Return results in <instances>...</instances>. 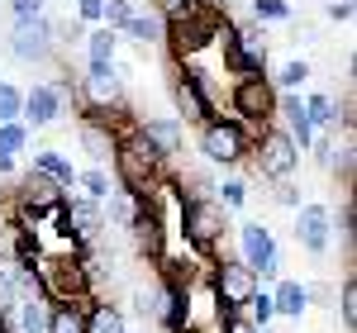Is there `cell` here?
<instances>
[{"label": "cell", "instance_id": "obj_12", "mask_svg": "<svg viewBox=\"0 0 357 333\" xmlns=\"http://www.w3.org/2000/svg\"><path fill=\"white\" fill-rule=\"evenodd\" d=\"M62 200H67V191H62L57 181L38 176V171H29L24 181H20V191H15V200H10V215H20V219L38 224L43 215H53Z\"/></svg>", "mask_w": 357, "mask_h": 333}, {"label": "cell", "instance_id": "obj_4", "mask_svg": "<svg viewBox=\"0 0 357 333\" xmlns=\"http://www.w3.org/2000/svg\"><path fill=\"white\" fill-rule=\"evenodd\" d=\"M205 281H210V300H215V324L224 314H238L248 305V295L262 286L252 267H243L238 257H215L205 262Z\"/></svg>", "mask_w": 357, "mask_h": 333}, {"label": "cell", "instance_id": "obj_24", "mask_svg": "<svg viewBox=\"0 0 357 333\" xmlns=\"http://www.w3.org/2000/svg\"><path fill=\"white\" fill-rule=\"evenodd\" d=\"M119 38H129V43H143V48H153V43H162V20H158V15H143V10H138L134 20L119 29Z\"/></svg>", "mask_w": 357, "mask_h": 333}, {"label": "cell", "instance_id": "obj_18", "mask_svg": "<svg viewBox=\"0 0 357 333\" xmlns=\"http://www.w3.org/2000/svg\"><path fill=\"white\" fill-rule=\"evenodd\" d=\"M29 171H38V176L57 181L62 191H72V186H77V166H72L67 153H57V148H33V166H29Z\"/></svg>", "mask_w": 357, "mask_h": 333}, {"label": "cell", "instance_id": "obj_7", "mask_svg": "<svg viewBox=\"0 0 357 333\" xmlns=\"http://www.w3.org/2000/svg\"><path fill=\"white\" fill-rule=\"evenodd\" d=\"M82 100V91L72 77H57V82H38L24 91V129H53L57 119L67 114V105H77Z\"/></svg>", "mask_w": 357, "mask_h": 333}, {"label": "cell", "instance_id": "obj_36", "mask_svg": "<svg viewBox=\"0 0 357 333\" xmlns=\"http://www.w3.org/2000/svg\"><path fill=\"white\" fill-rule=\"evenodd\" d=\"M281 20H291L286 0H252V24H281Z\"/></svg>", "mask_w": 357, "mask_h": 333}, {"label": "cell", "instance_id": "obj_37", "mask_svg": "<svg viewBox=\"0 0 357 333\" xmlns=\"http://www.w3.org/2000/svg\"><path fill=\"white\" fill-rule=\"evenodd\" d=\"M100 15H105V0H77V24H100Z\"/></svg>", "mask_w": 357, "mask_h": 333}, {"label": "cell", "instance_id": "obj_17", "mask_svg": "<svg viewBox=\"0 0 357 333\" xmlns=\"http://www.w3.org/2000/svg\"><path fill=\"white\" fill-rule=\"evenodd\" d=\"M148 195L143 191H129V186H110V195L100 200V215L114 224V229H134V219L143 215Z\"/></svg>", "mask_w": 357, "mask_h": 333}, {"label": "cell", "instance_id": "obj_31", "mask_svg": "<svg viewBox=\"0 0 357 333\" xmlns=\"http://www.w3.org/2000/svg\"><path fill=\"white\" fill-rule=\"evenodd\" d=\"M338 319H343L348 333H357V277H343V291H338Z\"/></svg>", "mask_w": 357, "mask_h": 333}, {"label": "cell", "instance_id": "obj_25", "mask_svg": "<svg viewBox=\"0 0 357 333\" xmlns=\"http://www.w3.org/2000/svg\"><path fill=\"white\" fill-rule=\"evenodd\" d=\"M238 314H243V319H248V324H252V329H272V324H276V305H272V291H262V286H257V291L248 295V305L238 309Z\"/></svg>", "mask_w": 357, "mask_h": 333}, {"label": "cell", "instance_id": "obj_22", "mask_svg": "<svg viewBox=\"0 0 357 333\" xmlns=\"http://www.w3.org/2000/svg\"><path fill=\"white\" fill-rule=\"evenodd\" d=\"M86 333H129V319L110 300H86Z\"/></svg>", "mask_w": 357, "mask_h": 333}, {"label": "cell", "instance_id": "obj_11", "mask_svg": "<svg viewBox=\"0 0 357 333\" xmlns=\"http://www.w3.org/2000/svg\"><path fill=\"white\" fill-rule=\"evenodd\" d=\"M238 229V262L257 272V281L281 277V248H276V233L262 219H243L234 224Z\"/></svg>", "mask_w": 357, "mask_h": 333}, {"label": "cell", "instance_id": "obj_9", "mask_svg": "<svg viewBox=\"0 0 357 333\" xmlns=\"http://www.w3.org/2000/svg\"><path fill=\"white\" fill-rule=\"evenodd\" d=\"M220 15L224 10H195V15L176 20V24H162V43H167V53H172V62H195V53H205L215 43Z\"/></svg>", "mask_w": 357, "mask_h": 333}, {"label": "cell", "instance_id": "obj_2", "mask_svg": "<svg viewBox=\"0 0 357 333\" xmlns=\"http://www.w3.org/2000/svg\"><path fill=\"white\" fill-rule=\"evenodd\" d=\"M110 162H114V186H129V191H143V195H153V186L167 176V162L153 153V143L138 134V124H129L119 134Z\"/></svg>", "mask_w": 357, "mask_h": 333}, {"label": "cell", "instance_id": "obj_19", "mask_svg": "<svg viewBox=\"0 0 357 333\" xmlns=\"http://www.w3.org/2000/svg\"><path fill=\"white\" fill-rule=\"evenodd\" d=\"M43 333H86V300H48Z\"/></svg>", "mask_w": 357, "mask_h": 333}, {"label": "cell", "instance_id": "obj_44", "mask_svg": "<svg viewBox=\"0 0 357 333\" xmlns=\"http://www.w3.org/2000/svg\"><path fill=\"white\" fill-rule=\"evenodd\" d=\"M200 5H205V10H224L229 0H200Z\"/></svg>", "mask_w": 357, "mask_h": 333}, {"label": "cell", "instance_id": "obj_41", "mask_svg": "<svg viewBox=\"0 0 357 333\" xmlns=\"http://www.w3.org/2000/svg\"><path fill=\"white\" fill-rule=\"evenodd\" d=\"M215 333H257V329H252V324H248L243 314H224L220 324H215Z\"/></svg>", "mask_w": 357, "mask_h": 333}, {"label": "cell", "instance_id": "obj_6", "mask_svg": "<svg viewBox=\"0 0 357 333\" xmlns=\"http://www.w3.org/2000/svg\"><path fill=\"white\" fill-rule=\"evenodd\" d=\"M252 171L257 176H267V181H291L296 176V166H301V148L291 143V134L281 129V124H262V129H252Z\"/></svg>", "mask_w": 357, "mask_h": 333}, {"label": "cell", "instance_id": "obj_3", "mask_svg": "<svg viewBox=\"0 0 357 333\" xmlns=\"http://www.w3.org/2000/svg\"><path fill=\"white\" fill-rule=\"evenodd\" d=\"M200 157L220 171H234L252 157V129L234 114H210L200 124Z\"/></svg>", "mask_w": 357, "mask_h": 333}, {"label": "cell", "instance_id": "obj_13", "mask_svg": "<svg viewBox=\"0 0 357 333\" xmlns=\"http://www.w3.org/2000/svg\"><path fill=\"white\" fill-rule=\"evenodd\" d=\"M82 100L77 105H100V110H124V86H119V62H86V77L77 82Z\"/></svg>", "mask_w": 357, "mask_h": 333}, {"label": "cell", "instance_id": "obj_14", "mask_svg": "<svg viewBox=\"0 0 357 333\" xmlns=\"http://www.w3.org/2000/svg\"><path fill=\"white\" fill-rule=\"evenodd\" d=\"M296 243L310 257H324L333 243V210L329 205H301L296 210Z\"/></svg>", "mask_w": 357, "mask_h": 333}, {"label": "cell", "instance_id": "obj_40", "mask_svg": "<svg viewBox=\"0 0 357 333\" xmlns=\"http://www.w3.org/2000/svg\"><path fill=\"white\" fill-rule=\"evenodd\" d=\"M353 219H357V210H353V200H343V210H338V233H343V243H353Z\"/></svg>", "mask_w": 357, "mask_h": 333}, {"label": "cell", "instance_id": "obj_5", "mask_svg": "<svg viewBox=\"0 0 357 333\" xmlns=\"http://www.w3.org/2000/svg\"><path fill=\"white\" fill-rule=\"evenodd\" d=\"M38 281H43V300H91V272H86L82 252H43L38 257Z\"/></svg>", "mask_w": 357, "mask_h": 333}, {"label": "cell", "instance_id": "obj_16", "mask_svg": "<svg viewBox=\"0 0 357 333\" xmlns=\"http://www.w3.org/2000/svg\"><path fill=\"white\" fill-rule=\"evenodd\" d=\"M138 134L153 143V153H158L162 162H172V157L181 153V143H186V124H181V119H172V114H158V119H143V124H138Z\"/></svg>", "mask_w": 357, "mask_h": 333}, {"label": "cell", "instance_id": "obj_23", "mask_svg": "<svg viewBox=\"0 0 357 333\" xmlns=\"http://www.w3.org/2000/svg\"><path fill=\"white\" fill-rule=\"evenodd\" d=\"M82 43H86V62H114L119 57V33L105 24H91Z\"/></svg>", "mask_w": 357, "mask_h": 333}, {"label": "cell", "instance_id": "obj_34", "mask_svg": "<svg viewBox=\"0 0 357 333\" xmlns=\"http://www.w3.org/2000/svg\"><path fill=\"white\" fill-rule=\"evenodd\" d=\"M24 148H29V129H24V119H10V124H0V153L20 157Z\"/></svg>", "mask_w": 357, "mask_h": 333}, {"label": "cell", "instance_id": "obj_29", "mask_svg": "<svg viewBox=\"0 0 357 333\" xmlns=\"http://www.w3.org/2000/svg\"><path fill=\"white\" fill-rule=\"evenodd\" d=\"M210 195L220 200L224 210H238V205L248 200V181H243V176H220V181H215V191H210Z\"/></svg>", "mask_w": 357, "mask_h": 333}, {"label": "cell", "instance_id": "obj_43", "mask_svg": "<svg viewBox=\"0 0 357 333\" xmlns=\"http://www.w3.org/2000/svg\"><path fill=\"white\" fill-rule=\"evenodd\" d=\"M5 176H15V157H10V153H0V181H5Z\"/></svg>", "mask_w": 357, "mask_h": 333}, {"label": "cell", "instance_id": "obj_27", "mask_svg": "<svg viewBox=\"0 0 357 333\" xmlns=\"http://www.w3.org/2000/svg\"><path fill=\"white\" fill-rule=\"evenodd\" d=\"M43 314H48V300H20L10 324H15V333H43Z\"/></svg>", "mask_w": 357, "mask_h": 333}, {"label": "cell", "instance_id": "obj_30", "mask_svg": "<svg viewBox=\"0 0 357 333\" xmlns=\"http://www.w3.org/2000/svg\"><path fill=\"white\" fill-rule=\"evenodd\" d=\"M77 186H82L86 191V200H96V205H100V200H105V195H110V176H105V171H100V166H86V171H77Z\"/></svg>", "mask_w": 357, "mask_h": 333}, {"label": "cell", "instance_id": "obj_8", "mask_svg": "<svg viewBox=\"0 0 357 333\" xmlns=\"http://www.w3.org/2000/svg\"><path fill=\"white\" fill-rule=\"evenodd\" d=\"M276 95H281V91L267 82V72H257V77H234V86H229V114L243 119L248 129H262V124L276 119Z\"/></svg>", "mask_w": 357, "mask_h": 333}, {"label": "cell", "instance_id": "obj_1", "mask_svg": "<svg viewBox=\"0 0 357 333\" xmlns=\"http://www.w3.org/2000/svg\"><path fill=\"white\" fill-rule=\"evenodd\" d=\"M224 229H234V224H229V210L215 195H186L172 233H181V243H186V252L195 262H215V257H224L220 252Z\"/></svg>", "mask_w": 357, "mask_h": 333}, {"label": "cell", "instance_id": "obj_15", "mask_svg": "<svg viewBox=\"0 0 357 333\" xmlns=\"http://www.w3.org/2000/svg\"><path fill=\"white\" fill-rule=\"evenodd\" d=\"M153 319L167 333H181L191 324V291L186 286H172V281H158V291H153Z\"/></svg>", "mask_w": 357, "mask_h": 333}, {"label": "cell", "instance_id": "obj_26", "mask_svg": "<svg viewBox=\"0 0 357 333\" xmlns=\"http://www.w3.org/2000/svg\"><path fill=\"white\" fill-rule=\"evenodd\" d=\"M305 114H310L314 134H319V129H333V119H338V100H333L329 91H314V95H305Z\"/></svg>", "mask_w": 357, "mask_h": 333}, {"label": "cell", "instance_id": "obj_42", "mask_svg": "<svg viewBox=\"0 0 357 333\" xmlns=\"http://www.w3.org/2000/svg\"><path fill=\"white\" fill-rule=\"evenodd\" d=\"M353 10H357L353 0H329V10H324V15H329L333 24H348V20H353Z\"/></svg>", "mask_w": 357, "mask_h": 333}, {"label": "cell", "instance_id": "obj_21", "mask_svg": "<svg viewBox=\"0 0 357 333\" xmlns=\"http://www.w3.org/2000/svg\"><path fill=\"white\" fill-rule=\"evenodd\" d=\"M124 129H114V124H96V119H82V148L91 153V162H110L114 143H119Z\"/></svg>", "mask_w": 357, "mask_h": 333}, {"label": "cell", "instance_id": "obj_32", "mask_svg": "<svg viewBox=\"0 0 357 333\" xmlns=\"http://www.w3.org/2000/svg\"><path fill=\"white\" fill-rule=\"evenodd\" d=\"M24 114V91L15 82H5L0 77V124H10V119H20Z\"/></svg>", "mask_w": 357, "mask_h": 333}, {"label": "cell", "instance_id": "obj_35", "mask_svg": "<svg viewBox=\"0 0 357 333\" xmlns=\"http://www.w3.org/2000/svg\"><path fill=\"white\" fill-rule=\"evenodd\" d=\"M134 15H138V5H134V0H105V15H100V24L119 33V29L129 24Z\"/></svg>", "mask_w": 357, "mask_h": 333}, {"label": "cell", "instance_id": "obj_38", "mask_svg": "<svg viewBox=\"0 0 357 333\" xmlns=\"http://www.w3.org/2000/svg\"><path fill=\"white\" fill-rule=\"evenodd\" d=\"M272 200H276V205H281V210H301V191H296L291 181H276Z\"/></svg>", "mask_w": 357, "mask_h": 333}, {"label": "cell", "instance_id": "obj_10", "mask_svg": "<svg viewBox=\"0 0 357 333\" xmlns=\"http://www.w3.org/2000/svg\"><path fill=\"white\" fill-rule=\"evenodd\" d=\"M10 57L24 67H48L57 62V38H53V20L33 15V20H15L10 29Z\"/></svg>", "mask_w": 357, "mask_h": 333}, {"label": "cell", "instance_id": "obj_39", "mask_svg": "<svg viewBox=\"0 0 357 333\" xmlns=\"http://www.w3.org/2000/svg\"><path fill=\"white\" fill-rule=\"evenodd\" d=\"M43 5L48 0H10V15L15 20H33V15H43Z\"/></svg>", "mask_w": 357, "mask_h": 333}, {"label": "cell", "instance_id": "obj_28", "mask_svg": "<svg viewBox=\"0 0 357 333\" xmlns=\"http://www.w3.org/2000/svg\"><path fill=\"white\" fill-rule=\"evenodd\" d=\"M267 82H272L276 91H301V86L310 82V62H305V57H291V62H286L276 77H267Z\"/></svg>", "mask_w": 357, "mask_h": 333}, {"label": "cell", "instance_id": "obj_20", "mask_svg": "<svg viewBox=\"0 0 357 333\" xmlns=\"http://www.w3.org/2000/svg\"><path fill=\"white\" fill-rule=\"evenodd\" d=\"M272 305H276V319H301L305 309H310V291H305V281L276 277V286H272Z\"/></svg>", "mask_w": 357, "mask_h": 333}, {"label": "cell", "instance_id": "obj_33", "mask_svg": "<svg viewBox=\"0 0 357 333\" xmlns=\"http://www.w3.org/2000/svg\"><path fill=\"white\" fill-rule=\"evenodd\" d=\"M195 10H205L200 0H153V15L162 20V24H176V20H186Z\"/></svg>", "mask_w": 357, "mask_h": 333}]
</instances>
